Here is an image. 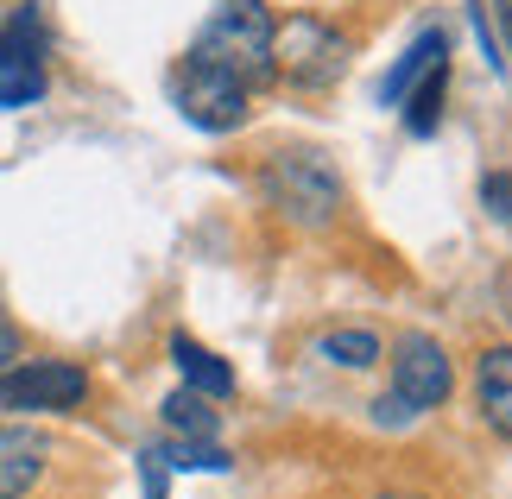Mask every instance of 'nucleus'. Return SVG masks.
<instances>
[{
	"mask_svg": "<svg viewBox=\"0 0 512 499\" xmlns=\"http://www.w3.org/2000/svg\"><path fill=\"white\" fill-rule=\"evenodd\" d=\"M272 32H279V19H272L266 0H222L203 19V32H196V45L184 57L253 95V89L279 83V70H272Z\"/></svg>",
	"mask_w": 512,
	"mask_h": 499,
	"instance_id": "f257e3e1",
	"label": "nucleus"
},
{
	"mask_svg": "<svg viewBox=\"0 0 512 499\" xmlns=\"http://www.w3.org/2000/svg\"><path fill=\"white\" fill-rule=\"evenodd\" d=\"M348 38L329 26V19L317 13H291L279 32H272V70L285 76L291 89H310V95H323V89H336L342 76H348Z\"/></svg>",
	"mask_w": 512,
	"mask_h": 499,
	"instance_id": "f03ea898",
	"label": "nucleus"
},
{
	"mask_svg": "<svg viewBox=\"0 0 512 499\" xmlns=\"http://www.w3.org/2000/svg\"><path fill=\"white\" fill-rule=\"evenodd\" d=\"M449 386H456V367L437 348V335H399V348H392V392L373 405V417L380 424H405L418 411H437Z\"/></svg>",
	"mask_w": 512,
	"mask_h": 499,
	"instance_id": "7ed1b4c3",
	"label": "nucleus"
},
{
	"mask_svg": "<svg viewBox=\"0 0 512 499\" xmlns=\"http://www.w3.org/2000/svg\"><path fill=\"white\" fill-rule=\"evenodd\" d=\"M260 184L272 196V209L291 215V222H304V228H323V222L342 215V177L329 171L317 152H279Z\"/></svg>",
	"mask_w": 512,
	"mask_h": 499,
	"instance_id": "20e7f679",
	"label": "nucleus"
},
{
	"mask_svg": "<svg viewBox=\"0 0 512 499\" xmlns=\"http://www.w3.org/2000/svg\"><path fill=\"white\" fill-rule=\"evenodd\" d=\"M45 51H51L45 19H38V7L26 0V7H19L7 26H0V108H32V102H45V89H51Z\"/></svg>",
	"mask_w": 512,
	"mask_h": 499,
	"instance_id": "39448f33",
	"label": "nucleus"
},
{
	"mask_svg": "<svg viewBox=\"0 0 512 499\" xmlns=\"http://www.w3.org/2000/svg\"><path fill=\"white\" fill-rule=\"evenodd\" d=\"M89 398V373L76 361H13L0 373V411H76Z\"/></svg>",
	"mask_w": 512,
	"mask_h": 499,
	"instance_id": "423d86ee",
	"label": "nucleus"
},
{
	"mask_svg": "<svg viewBox=\"0 0 512 499\" xmlns=\"http://www.w3.org/2000/svg\"><path fill=\"white\" fill-rule=\"evenodd\" d=\"M171 102H177V114H184L190 127H203V133H234L247 121V102L253 95L241 89V83H228V76H215V70H203V64H177L171 70Z\"/></svg>",
	"mask_w": 512,
	"mask_h": 499,
	"instance_id": "0eeeda50",
	"label": "nucleus"
},
{
	"mask_svg": "<svg viewBox=\"0 0 512 499\" xmlns=\"http://www.w3.org/2000/svg\"><path fill=\"white\" fill-rule=\"evenodd\" d=\"M51 462V443L26 424H0V499H19L32 493V481L45 474Z\"/></svg>",
	"mask_w": 512,
	"mask_h": 499,
	"instance_id": "6e6552de",
	"label": "nucleus"
},
{
	"mask_svg": "<svg viewBox=\"0 0 512 499\" xmlns=\"http://www.w3.org/2000/svg\"><path fill=\"white\" fill-rule=\"evenodd\" d=\"M475 398H481L487 430L512 443V348H487L475 361Z\"/></svg>",
	"mask_w": 512,
	"mask_h": 499,
	"instance_id": "1a4fd4ad",
	"label": "nucleus"
},
{
	"mask_svg": "<svg viewBox=\"0 0 512 499\" xmlns=\"http://www.w3.org/2000/svg\"><path fill=\"white\" fill-rule=\"evenodd\" d=\"M443 57H449V32H418V38H411V51H405L399 64L386 70V83H380V102H386V108H405V95L418 89L424 76L443 64Z\"/></svg>",
	"mask_w": 512,
	"mask_h": 499,
	"instance_id": "9d476101",
	"label": "nucleus"
},
{
	"mask_svg": "<svg viewBox=\"0 0 512 499\" xmlns=\"http://www.w3.org/2000/svg\"><path fill=\"white\" fill-rule=\"evenodd\" d=\"M171 361H177L190 392H203V398H228L234 392V367H222L203 342H190V335H171Z\"/></svg>",
	"mask_w": 512,
	"mask_h": 499,
	"instance_id": "9b49d317",
	"label": "nucleus"
},
{
	"mask_svg": "<svg viewBox=\"0 0 512 499\" xmlns=\"http://www.w3.org/2000/svg\"><path fill=\"white\" fill-rule=\"evenodd\" d=\"M209 405H215V398L190 392V386H177V392L165 398V430H171V436H203V443H215V430H222V417H215Z\"/></svg>",
	"mask_w": 512,
	"mask_h": 499,
	"instance_id": "f8f14e48",
	"label": "nucleus"
},
{
	"mask_svg": "<svg viewBox=\"0 0 512 499\" xmlns=\"http://www.w3.org/2000/svg\"><path fill=\"white\" fill-rule=\"evenodd\" d=\"M443 95H449V57H443V64H437V70L424 76L418 89L405 95V102H411V108H405V127L418 133V139H430V133L443 127Z\"/></svg>",
	"mask_w": 512,
	"mask_h": 499,
	"instance_id": "ddd939ff",
	"label": "nucleus"
},
{
	"mask_svg": "<svg viewBox=\"0 0 512 499\" xmlns=\"http://www.w3.org/2000/svg\"><path fill=\"white\" fill-rule=\"evenodd\" d=\"M159 462L177 468V474H228L234 455H222L215 443H203V436H171V443L159 449Z\"/></svg>",
	"mask_w": 512,
	"mask_h": 499,
	"instance_id": "4468645a",
	"label": "nucleus"
},
{
	"mask_svg": "<svg viewBox=\"0 0 512 499\" xmlns=\"http://www.w3.org/2000/svg\"><path fill=\"white\" fill-rule=\"evenodd\" d=\"M323 361H336V367H373L380 361V335H367V329H329L323 342H317Z\"/></svg>",
	"mask_w": 512,
	"mask_h": 499,
	"instance_id": "2eb2a0df",
	"label": "nucleus"
},
{
	"mask_svg": "<svg viewBox=\"0 0 512 499\" xmlns=\"http://www.w3.org/2000/svg\"><path fill=\"white\" fill-rule=\"evenodd\" d=\"M481 203L494 209V222L512 228V171H487V177H481Z\"/></svg>",
	"mask_w": 512,
	"mask_h": 499,
	"instance_id": "dca6fc26",
	"label": "nucleus"
},
{
	"mask_svg": "<svg viewBox=\"0 0 512 499\" xmlns=\"http://www.w3.org/2000/svg\"><path fill=\"white\" fill-rule=\"evenodd\" d=\"M140 474H146V499H165V462H159V449L140 455Z\"/></svg>",
	"mask_w": 512,
	"mask_h": 499,
	"instance_id": "f3484780",
	"label": "nucleus"
},
{
	"mask_svg": "<svg viewBox=\"0 0 512 499\" xmlns=\"http://www.w3.org/2000/svg\"><path fill=\"white\" fill-rule=\"evenodd\" d=\"M13 361H19V329L7 323V316H0V373H7Z\"/></svg>",
	"mask_w": 512,
	"mask_h": 499,
	"instance_id": "a211bd4d",
	"label": "nucleus"
},
{
	"mask_svg": "<svg viewBox=\"0 0 512 499\" xmlns=\"http://www.w3.org/2000/svg\"><path fill=\"white\" fill-rule=\"evenodd\" d=\"M481 7H494V19H500V32H506V51H512V0H481Z\"/></svg>",
	"mask_w": 512,
	"mask_h": 499,
	"instance_id": "6ab92c4d",
	"label": "nucleus"
},
{
	"mask_svg": "<svg viewBox=\"0 0 512 499\" xmlns=\"http://www.w3.org/2000/svg\"><path fill=\"white\" fill-rule=\"evenodd\" d=\"M386 499H418V493H386Z\"/></svg>",
	"mask_w": 512,
	"mask_h": 499,
	"instance_id": "aec40b11",
	"label": "nucleus"
}]
</instances>
